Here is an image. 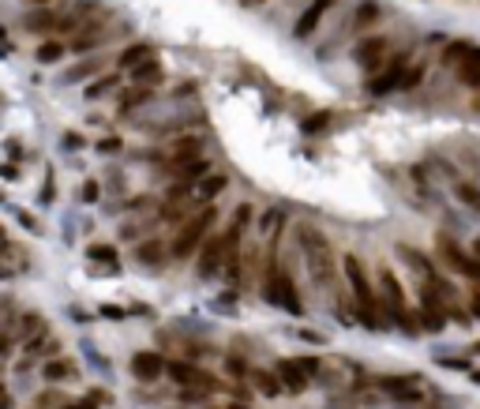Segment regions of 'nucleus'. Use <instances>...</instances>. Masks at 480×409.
I'll list each match as a JSON object with an SVG mask.
<instances>
[{
  "mask_svg": "<svg viewBox=\"0 0 480 409\" xmlns=\"http://www.w3.org/2000/svg\"><path fill=\"white\" fill-rule=\"evenodd\" d=\"M469 379H473V383L480 387V372H477V368H469Z\"/></svg>",
  "mask_w": 480,
  "mask_h": 409,
  "instance_id": "8fccbe9b",
  "label": "nucleus"
},
{
  "mask_svg": "<svg viewBox=\"0 0 480 409\" xmlns=\"http://www.w3.org/2000/svg\"><path fill=\"white\" fill-rule=\"evenodd\" d=\"M274 376H278L282 390H289V394H304V390H308V379H311L297 360H278V365H274Z\"/></svg>",
  "mask_w": 480,
  "mask_h": 409,
  "instance_id": "4468645a",
  "label": "nucleus"
},
{
  "mask_svg": "<svg viewBox=\"0 0 480 409\" xmlns=\"http://www.w3.org/2000/svg\"><path fill=\"white\" fill-rule=\"evenodd\" d=\"M379 290H383L379 304H383L386 312H391V319L398 323V327H405L409 334H417L420 327H417V319H413V308L405 304V290H402L398 274H394L391 267H383V271H379Z\"/></svg>",
  "mask_w": 480,
  "mask_h": 409,
  "instance_id": "20e7f679",
  "label": "nucleus"
},
{
  "mask_svg": "<svg viewBox=\"0 0 480 409\" xmlns=\"http://www.w3.org/2000/svg\"><path fill=\"white\" fill-rule=\"evenodd\" d=\"M90 402H94V406H101V402H109V390H101V387H94V390H90Z\"/></svg>",
  "mask_w": 480,
  "mask_h": 409,
  "instance_id": "49530a36",
  "label": "nucleus"
},
{
  "mask_svg": "<svg viewBox=\"0 0 480 409\" xmlns=\"http://www.w3.org/2000/svg\"><path fill=\"white\" fill-rule=\"evenodd\" d=\"M101 34H105V15H101V12H94L87 23L79 26L76 34H71L68 49H71V53H87V49H94V45L101 42Z\"/></svg>",
  "mask_w": 480,
  "mask_h": 409,
  "instance_id": "f8f14e48",
  "label": "nucleus"
},
{
  "mask_svg": "<svg viewBox=\"0 0 480 409\" xmlns=\"http://www.w3.org/2000/svg\"><path fill=\"white\" fill-rule=\"evenodd\" d=\"M146 57H154V45H151V42H135V45H128V49L120 53L117 64L128 72V68H135V64H143Z\"/></svg>",
  "mask_w": 480,
  "mask_h": 409,
  "instance_id": "5701e85b",
  "label": "nucleus"
},
{
  "mask_svg": "<svg viewBox=\"0 0 480 409\" xmlns=\"http://www.w3.org/2000/svg\"><path fill=\"white\" fill-rule=\"evenodd\" d=\"M98 151H101V154H117V151H120V139H101Z\"/></svg>",
  "mask_w": 480,
  "mask_h": 409,
  "instance_id": "c03bdc74",
  "label": "nucleus"
},
{
  "mask_svg": "<svg viewBox=\"0 0 480 409\" xmlns=\"http://www.w3.org/2000/svg\"><path fill=\"white\" fill-rule=\"evenodd\" d=\"M214 218H218V210L210 207H199V210H191L188 218H184V226L177 229V237H173V244H169V259H191L196 256V248L203 244V237L214 229Z\"/></svg>",
  "mask_w": 480,
  "mask_h": 409,
  "instance_id": "7ed1b4c3",
  "label": "nucleus"
},
{
  "mask_svg": "<svg viewBox=\"0 0 480 409\" xmlns=\"http://www.w3.org/2000/svg\"><path fill=\"white\" fill-rule=\"evenodd\" d=\"M57 8H49V4H45V8H34V12H26L23 15V26H26V31H34V34H53V31H57Z\"/></svg>",
  "mask_w": 480,
  "mask_h": 409,
  "instance_id": "f3484780",
  "label": "nucleus"
},
{
  "mask_svg": "<svg viewBox=\"0 0 480 409\" xmlns=\"http://www.w3.org/2000/svg\"><path fill=\"white\" fill-rule=\"evenodd\" d=\"M473 315H477V319H480V293L473 297Z\"/></svg>",
  "mask_w": 480,
  "mask_h": 409,
  "instance_id": "09e8293b",
  "label": "nucleus"
},
{
  "mask_svg": "<svg viewBox=\"0 0 480 409\" xmlns=\"http://www.w3.org/2000/svg\"><path fill=\"white\" fill-rule=\"evenodd\" d=\"M436 244H439V256L447 259V263L454 267L458 274H465V278H477V282H480V259H477V256L461 252V248H458V244H454V240H450L447 233H439V237H436Z\"/></svg>",
  "mask_w": 480,
  "mask_h": 409,
  "instance_id": "0eeeda50",
  "label": "nucleus"
},
{
  "mask_svg": "<svg viewBox=\"0 0 480 409\" xmlns=\"http://www.w3.org/2000/svg\"><path fill=\"white\" fill-rule=\"evenodd\" d=\"M165 376L177 379L180 387H199V390H218V379L210 372H203L191 360H165Z\"/></svg>",
  "mask_w": 480,
  "mask_h": 409,
  "instance_id": "423d86ee",
  "label": "nucleus"
},
{
  "mask_svg": "<svg viewBox=\"0 0 480 409\" xmlns=\"http://www.w3.org/2000/svg\"><path fill=\"white\" fill-rule=\"evenodd\" d=\"M297 365L308 372V376H316V372H319V360H316V357H297Z\"/></svg>",
  "mask_w": 480,
  "mask_h": 409,
  "instance_id": "37998d69",
  "label": "nucleus"
},
{
  "mask_svg": "<svg viewBox=\"0 0 480 409\" xmlns=\"http://www.w3.org/2000/svg\"><path fill=\"white\" fill-rule=\"evenodd\" d=\"M375 387L383 390V394L398 398V402H420V387H417V376H379L375 379Z\"/></svg>",
  "mask_w": 480,
  "mask_h": 409,
  "instance_id": "9d476101",
  "label": "nucleus"
},
{
  "mask_svg": "<svg viewBox=\"0 0 480 409\" xmlns=\"http://www.w3.org/2000/svg\"><path fill=\"white\" fill-rule=\"evenodd\" d=\"M26 4H31V8H42V4H49V0H26Z\"/></svg>",
  "mask_w": 480,
  "mask_h": 409,
  "instance_id": "603ef678",
  "label": "nucleus"
},
{
  "mask_svg": "<svg viewBox=\"0 0 480 409\" xmlns=\"http://www.w3.org/2000/svg\"><path fill=\"white\" fill-rule=\"evenodd\" d=\"M98 195H101V184H98V181H87V184H83V199H87V203H98Z\"/></svg>",
  "mask_w": 480,
  "mask_h": 409,
  "instance_id": "ea45409f",
  "label": "nucleus"
},
{
  "mask_svg": "<svg viewBox=\"0 0 480 409\" xmlns=\"http://www.w3.org/2000/svg\"><path fill=\"white\" fill-rule=\"evenodd\" d=\"M221 409H248V406H240V402H229V406H221Z\"/></svg>",
  "mask_w": 480,
  "mask_h": 409,
  "instance_id": "864d4df0",
  "label": "nucleus"
},
{
  "mask_svg": "<svg viewBox=\"0 0 480 409\" xmlns=\"http://www.w3.org/2000/svg\"><path fill=\"white\" fill-rule=\"evenodd\" d=\"M60 402H64V394H60V390H42V394L34 398V406H38V409H57Z\"/></svg>",
  "mask_w": 480,
  "mask_h": 409,
  "instance_id": "f704fd0d",
  "label": "nucleus"
},
{
  "mask_svg": "<svg viewBox=\"0 0 480 409\" xmlns=\"http://www.w3.org/2000/svg\"><path fill=\"white\" fill-rule=\"evenodd\" d=\"M64 53H68V45L64 42H53V38H45L38 49H34V57H38V64H57Z\"/></svg>",
  "mask_w": 480,
  "mask_h": 409,
  "instance_id": "393cba45",
  "label": "nucleus"
},
{
  "mask_svg": "<svg viewBox=\"0 0 480 409\" xmlns=\"http://www.w3.org/2000/svg\"><path fill=\"white\" fill-rule=\"evenodd\" d=\"M76 365H71V360H64V357H49L42 365V376H45V383H57V379H71L76 376Z\"/></svg>",
  "mask_w": 480,
  "mask_h": 409,
  "instance_id": "4be33fe9",
  "label": "nucleus"
},
{
  "mask_svg": "<svg viewBox=\"0 0 480 409\" xmlns=\"http://www.w3.org/2000/svg\"><path fill=\"white\" fill-rule=\"evenodd\" d=\"M94 68H98V64H94V60H87V64H79L76 72H68V76H64V79H68V83H76V79H83V76H90V72H94Z\"/></svg>",
  "mask_w": 480,
  "mask_h": 409,
  "instance_id": "4c0bfd02",
  "label": "nucleus"
},
{
  "mask_svg": "<svg viewBox=\"0 0 480 409\" xmlns=\"http://www.w3.org/2000/svg\"><path fill=\"white\" fill-rule=\"evenodd\" d=\"M330 4H334V0H311V4L300 12L297 26H293V38H297V42H308L311 34L319 31V23H323V15H327V8H330Z\"/></svg>",
  "mask_w": 480,
  "mask_h": 409,
  "instance_id": "ddd939ff",
  "label": "nucleus"
},
{
  "mask_svg": "<svg viewBox=\"0 0 480 409\" xmlns=\"http://www.w3.org/2000/svg\"><path fill=\"white\" fill-rule=\"evenodd\" d=\"M439 365H443V368H450V372H469V368H473L469 360H458V357H443Z\"/></svg>",
  "mask_w": 480,
  "mask_h": 409,
  "instance_id": "a19ab883",
  "label": "nucleus"
},
{
  "mask_svg": "<svg viewBox=\"0 0 480 409\" xmlns=\"http://www.w3.org/2000/svg\"><path fill=\"white\" fill-rule=\"evenodd\" d=\"M57 409H98V406L90 402V398H83V402H60Z\"/></svg>",
  "mask_w": 480,
  "mask_h": 409,
  "instance_id": "a18cd8bd",
  "label": "nucleus"
},
{
  "mask_svg": "<svg viewBox=\"0 0 480 409\" xmlns=\"http://www.w3.org/2000/svg\"><path fill=\"white\" fill-rule=\"evenodd\" d=\"M386 49H391V45H386V38L372 34V38H364V42H360L357 49H353V60L368 72V76H375V72L383 68V60H386Z\"/></svg>",
  "mask_w": 480,
  "mask_h": 409,
  "instance_id": "6e6552de",
  "label": "nucleus"
},
{
  "mask_svg": "<svg viewBox=\"0 0 480 409\" xmlns=\"http://www.w3.org/2000/svg\"><path fill=\"white\" fill-rule=\"evenodd\" d=\"M225 372H229V379H244L248 376V365L237 357V353H229V357H225Z\"/></svg>",
  "mask_w": 480,
  "mask_h": 409,
  "instance_id": "c9c22d12",
  "label": "nucleus"
},
{
  "mask_svg": "<svg viewBox=\"0 0 480 409\" xmlns=\"http://www.w3.org/2000/svg\"><path fill=\"white\" fill-rule=\"evenodd\" d=\"M405 57H394L391 64L383 60V68H379V76H368V90H372L375 98H383V94H391V90H398L402 87V72H405Z\"/></svg>",
  "mask_w": 480,
  "mask_h": 409,
  "instance_id": "1a4fd4ad",
  "label": "nucleus"
},
{
  "mask_svg": "<svg viewBox=\"0 0 480 409\" xmlns=\"http://www.w3.org/2000/svg\"><path fill=\"white\" fill-rule=\"evenodd\" d=\"M409 72H402V87L398 90H409V87H417V83L424 79V64H405Z\"/></svg>",
  "mask_w": 480,
  "mask_h": 409,
  "instance_id": "72a5a7b5",
  "label": "nucleus"
},
{
  "mask_svg": "<svg viewBox=\"0 0 480 409\" xmlns=\"http://www.w3.org/2000/svg\"><path fill=\"white\" fill-rule=\"evenodd\" d=\"M135 259H139V263H162L165 259V244H158V240H146V244H139L135 248Z\"/></svg>",
  "mask_w": 480,
  "mask_h": 409,
  "instance_id": "cd10ccee",
  "label": "nucleus"
},
{
  "mask_svg": "<svg viewBox=\"0 0 480 409\" xmlns=\"http://www.w3.org/2000/svg\"><path fill=\"white\" fill-rule=\"evenodd\" d=\"M225 188H229V176H221V173H207V176H199V184H196V195H191V199L207 207V203L214 199L218 192H225Z\"/></svg>",
  "mask_w": 480,
  "mask_h": 409,
  "instance_id": "6ab92c4d",
  "label": "nucleus"
},
{
  "mask_svg": "<svg viewBox=\"0 0 480 409\" xmlns=\"http://www.w3.org/2000/svg\"><path fill=\"white\" fill-rule=\"evenodd\" d=\"M87 259H94V263H109V267H117V248H109V244H90V248H87Z\"/></svg>",
  "mask_w": 480,
  "mask_h": 409,
  "instance_id": "c756f323",
  "label": "nucleus"
},
{
  "mask_svg": "<svg viewBox=\"0 0 480 409\" xmlns=\"http://www.w3.org/2000/svg\"><path fill=\"white\" fill-rule=\"evenodd\" d=\"M98 12V4H90V0H79V4H68V12L57 15V34H76L83 23L90 19V15Z\"/></svg>",
  "mask_w": 480,
  "mask_h": 409,
  "instance_id": "2eb2a0df",
  "label": "nucleus"
},
{
  "mask_svg": "<svg viewBox=\"0 0 480 409\" xmlns=\"http://www.w3.org/2000/svg\"><path fill=\"white\" fill-rule=\"evenodd\" d=\"M469 45H473V42H465V38H454V42H447V45H443V53H439V64H443V68H458V64L465 60Z\"/></svg>",
  "mask_w": 480,
  "mask_h": 409,
  "instance_id": "b1692460",
  "label": "nucleus"
},
{
  "mask_svg": "<svg viewBox=\"0 0 480 409\" xmlns=\"http://www.w3.org/2000/svg\"><path fill=\"white\" fill-rule=\"evenodd\" d=\"M469 256H477V259H480V237L473 240V252H469Z\"/></svg>",
  "mask_w": 480,
  "mask_h": 409,
  "instance_id": "3c124183",
  "label": "nucleus"
},
{
  "mask_svg": "<svg viewBox=\"0 0 480 409\" xmlns=\"http://www.w3.org/2000/svg\"><path fill=\"white\" fill-rule=\"evenodd\" d=\"M38 331H45V323L38 319V315H23V323H19V338H15V342H31Z\"/></svg>",
  "mask_w": 480,
  "mask_h": 409,
  "instance_id": "2f4dec72",
  "label": "nucleus"
},
{
  "mask_svg": "<svg viewBox=\"0 0 480 409\" xmlns=\"http://www.w3.org/2000/svg\"><path fill=\"white\" fill-rule=\"evenodd\" d=\"M151 98H154V90H151V87H132V90L124 94V101H120V113H132L135 106H146Z\"/></svg>",
  "mask_w": 480,
  "mask_h": 409,
  "instance_id": "bb28decb",
  "label": "nucleus"
},
{
  "mask_svg": "<svg viewBox=\"0 0 480 409\" xmlns=\"http://www.w3.org/2000/svg\"><path fill=\"white\" fill-rule=\"evenodd\" d=\"M330 120H334V113H330V109H319V113H311L300 128H304V135H323V132H330Z\"/></svg>",
  "mask_w": 480,
  "mask_h": 409,
  "instance_id": "a878e982",
  "label": "nucleus"
},
{
  "mask_svg": "<svg viewBox=\"0 0 480 409\" xmlns=\"http://www.w3.org/2000/svg\"><path fill=\"white\" fill-rule=\"evenodd\" d=\"M297 244H300L304 263H308V271H311V282L323 285V290H334L338 256H334V244L327 240V233L316 229V226H308V222H300L297 226Z\"/></svg>",
  "mask_w": 480,
  "mask_h": 409,
  "instance_id": "f257e3e1",
  "label": "nucleus"
},
{
  "mask_svg": "<svg viewBox=\"0 0 480 409\" xmlns=\"http://www.w3.org/2000/svg\"><path fill=\"white\" fill-rule=\"evenodd\" d=\"M221 263H225V248H221V237H203V244L196 248V278L199 282H210L218 271H221Z\"/></svg>",
  "mask_w": 480,
  "mask_h": 409,
  "instance_id": "39448f33",
  "label": "nucleus"
},
{
  "mask_svg": "<svg viewBox=\"0 0 480 409\" xmlns=\"http://www.w3.org/2000/svg\"><path fill=\"white\" fill-rule=\"evenodd\" d=\"M297 338L311 342V346H327V334H319V331H297Z\"/></svg>",
  "mask_w": 480,
  "mask_h": 409,
  "instance_id": "e433bc0d",
  "label": "nucleus"
},
{
  "mask_svg": "<svg viewBox=\"0 0 480 409\" xmlns=\"http://www.w3.org/2000/svg\"><path fill=\"white\" fill-rule=\"evenodd\" d=\"M8 349H12V334L0 331V353H8Z\"/></svg>",
  "mask_w": 480,
  "mask_h": 409,
  "instance_id": "de8ad7c7",
  "label": "nucleus"
},
{
  "mask_svg": "<svg viewBox=\"0 0 480 409\" xmlns=\"http://www.w3.org/2000/svg\"><path fill=\"white\" fill-rule=\"evenodd\" d=\"M109 90H117V76H105V79L90 83V87H87V101H98L101 94H109Z\"/></svg>",
  "mask_w": 480,
  "mask_h": 409,
  "instance_id": "473e14b6",
  "label": "nucleus"
},
{
  "mask_svg": "<svg viewBox=\"0 0 480 409\" xmlns=\"http://www.w3.org/2000/svg\"><path fill=\"white\" fill-rule=\"evenodd\" d=\"M248 379H252L255 390H259V398H278L282 394V383H278V376H274V368H248Z\"/></svg>",
  "mask_w": 480,
  "mask_h": 409,
  "instance_id": "a211bd4d",
  "label": "nucleus"
},
{
  "mask_svg": "<svg viewBox=\"0 0 480 409\" xmlns=\"http://www.w3.org/2000/svg\"><path fill=\"white\" fill-rule=\"evenodd\" d=\"M454 192H458V199L465 203V207L480 210V188H477V184H465V181H461V184H454Z\"/></svg>",
  "mask_w": 480,
  "mask_h": 409,
  "instance_id": "7c9ffc66",
  "label": "nucleus"
},
{
  "mask_svg": "<svg viewBox=\"0 0 480 409\" xmlns=\"http://www.w3.org/2000/svg\"><path fill=\"white\" fill-rule=\"evenodd\" d=\"M98 315H105V319H124V308H120V304H101V308H98Z\"/></svg>",
  "mask_w": 480,
  "mask_h": 409,
  "instance_id": "58836bf2",
  "label": "nucleus"
},
{
  "mask_svg": "<svg viewBox=\"0 0 480 409\" xmlns=\"http://www.w3.org/2000/svg\"><path fill=\"white\" fill-rule=\"evenodd\" d=\"M34 409H38V406H34Z\"/></svg>",
  "mask_w": 480,
  "mask_h": 409,
  "instance_id": "5fc2aeb1",
  "label": "nucleus"
},
{
  "mask_svg": "<svg viewBox=\"0 0 480 409\" xmlns=\"http://www.w3.org/2000/svg\"><path fill=\"white\" fill-rule=\"evenodd\" d=\"M177 151H180V154H199V151H203V143H199V139H180Z\"/></svg>",
  "mask_w": 480,
  "mask_h": 409,
  "instance_id": "79ce46f5",
  "label": "nucleus"
},
{
  "mask_svg": "<svg viewBox=\"0 0 480 409\" xmlns=\"http://www.w3.org/2000/svg\"><path fill=\"white\" fill-rule=\"evenodd\" d=\"M165 372V357L158 349H135L132 353V376L139 379V383H154Z\"/></svg>",
  "mask_w": 480,
  "mask_h": 409,
  "instance_id": "9b49d317",
  "label": "nucleus"
},
{
  "mask_svg": "<svg viewBox=\"0 0 480 409\" xmlns=\"http://www.w3.org/2000/svg\"><path fill=\"white\" fill-rule=\"evenodd\" d=\"M458 83H465V87H480V45H469L465 60L458 64Z\"/></svg>",
  "mask_w": 480,
  "mask_h": 409,
  "instance_id": "aec40b11",
  "label": "nucleus"
},
{
  "mask_svg": "<svg viewBox=\"0 0 480 409\" xmlns=\"http://www.w3.org/2000/svg\"><path fill=\"white\" fill-rule=\"evenodd\" d=\"M207 173H210L207 158H177V162H169V176L180 181V184H191V181H199V176H207Z\"/></svg>",
  "mask_w": 480,
  "mask_h": 409,
  "instance_id": "dca6fc26",
  "label": "nucleus"
},
{
  "mask_svg": "<svg viewBox=\"0 0 480 409\" xmlns=\"http://www.w3.org/2000/svg\"><path fill=\"white\" fill-rule=\"evenodd\" d=\"M375 19H379V4H375V0H364V4L357 8V15H353V26L364 31V26H372Z\"/></svg>",
  "mask_w": 480,
  "mask_h": 409,
  "instance_id": "c85d7f7f",
  "label": "nucleus"
},
{
  "mask_svg": "<svg viewBox=\"0 0 480 409\" xmlns=\"http://www.w3.org/2000/svg\"><path fill=\"white\" fill-rule=\"evenodd\" d=\"M128 76H132L135 87H154V83L162 79V64L158 57H146L143 64H135V68H128Z\"/></svg>",
  "mask_w": 480,
  "mask_h": 409,
  "instance_id": "412c9836",
  "label": "nucleus"
},
{
  "mask_svg": "<svg viewBox=\"0 0 480 409\" xmlns=\"http://www.w3.org/2000/svg\"><path fill=\"white\" fill-rule=\"evenodd\" d=\"M341 271H345V282H349V290H353V308L360 312V319H364L368 327H386L383 304H379V297H375L372 282H368L364 263H360V259L349 252L345 259H341Z\"/></svg>",
  "mask_w": 480,
  "mask_h": 409,
  "instance_id": "f03ea898",
  "label": "nucleus"
}]
</instances>
